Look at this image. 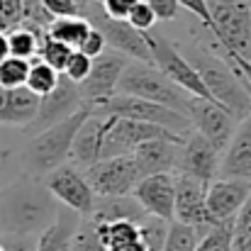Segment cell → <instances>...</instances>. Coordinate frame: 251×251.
<instances>
[{
	"mask_svg": "<svg viewBox=\"0 0 251 251\" xmlns=\"http://www.w3.org/2000/svg\"><path fill=\"white\" fill-rule=\"evenodd\" d=\"M90 115V107L85 105L78 112H74L71 117L42 129L34 134V139L27 147V164L32 166L34 173H49L56 166L66 164L69 154H71V144L74 137L78 132V127L85 122V117Z\"/></svg>",
	"mask_w": 251,
	"mask_h": 251,
	"instance_id": "obj_4",
	"label": "cell"
},
{
	"mask_svg": "<svg viewBox=\"0 0 251 251\" xmlns=\"http://www.w3.org/2000/svg\"><path fill=\"white\" fill-rule=\"evenodd\" d=\"M132 198L139 202V207L159 220H173V176L171 173H154L144 176L134 190Z\"/></svg>",
	"mask_w": 251,
	"mask_h": 251,
	"instance_id": "obj_16",
	"label": "cell"
},
{
	"mask_svg": "<svg viewBox=\"0 0 251 251\" xmlns=\"http://www.w3.org/2000/svg\"><path fill=\"white\" fill-rule=\"evenodd\" d=\"M198 239H200V232L198 229L171 220L168 222L166 242H164V249L161 251H195Z\"/></svg>",
	"mask_w": 251,
	"mask_h": 251,
	"instance_id": "obj_27",
	"label": "cell"
},
{
	"mask_svg": "<svg viewBox=\"0 0 251 251\" xmlns=\"http://www.w3.org/2000/svg\"><path fill=\"white\" fill-rule=\"evenodd\" d=\"M47 32H34V29H27V27H15L7 32V47H10V56H17V59H25L29 61L32 56H37V49H39V39L44 37Z\"/></svg>",
	"mask_w": 251,
	"mask_h": 251,
	"instance_id": "obj_25",
	"label": "cell"
},
{
	"mask_svg": "<svg viewBox=\"0 0 251 251\" xmlns=\"http://www.w3.org/2000/svg\"><path fill=\"white\" fill-rule=\"evenodd\" d=\"M22 22V0H0V34H7Z\"/></svg>",
	"mask_w": 251,
	"mask_h": 251,
	"instance_id": "obj_36",
	"label": "cell"
},
{
	"mask_svg": "<svg viewBox=\"0 0 251 251\" xmlns=\"http://www.w3.org/2000/svg\"><path fill=\"white\" fill-rule=\"evenodd\" d=\"M251 193V178H217L205 190V207L215 225L234 220Z\"/></svg>",
	"mask_w": 251,
	"mask_h": 251,
	"instance_id": "obj_14",
	"label": "cell"
},
{
	"mask_svg": "<svg viewBox=\"0 0 251 251\" xmlns=\"http://www.w3.org/2000/svg\"><path fill=\"white\" fill-rule=\"evenodd\" d=\"M0 251H5V249H2V244H0Z\"/></svg>",
	"mask_w": 251,
	"mask_h": 251,
	"instance_id": "obj_44",
	"label": "cell"
},
{
	"mask_svg": "<svg viewBox=\"0 0 251 251\" xmlns=\"http://www.w3.org/2000/svg\"><path fill=\"white\" fill-rule=\"evenodd\" d=\"M137 229H139V239H142V244H144V251L164 249V242H166V234H168L166 220L144 215V217L137 222Z\"/></svg>",
	"mask_w": 251,
	"mask_h": 251,
	"instance_id": "obj_26",
	"label": "cell"
},
{
	"mask_svg": "<svg viewBox=\"0 0 251 251\" xmlns=\"http://www.w3.org/2000/svg\"><path fill=\"white\" fill-rule=\"evenodd\" d=\"M44 185L64 207L78 212L81 217H88L93 212L95 193L90 190L88 180L83 178V171H78L76 166H71V164L56 166L54 171L47 173Z\"/></svg>",
	"mask_w": 251,
	"mask_h": 251,
	"instance_id": "obj_11",
	"label": "cell"
},
{
	"mask_svg": "<svg viewBox=\"0 0 251 251\" xmlns=\"http://www.w3.org/2000/svg\"><path fill=\"white\" fill-rule=\"evenodd\" d=\"M127 22H129L134 29H139V32H151L154 25H156V15L151 12V7L147 5V0H139V2L129 10Z\"/></svg>",
	"mask_w": 251,
	"mask_h": 251,
	"instance_id": "obj_35",
	"label": "cell"
},
{
	"mask_svg": "<svg viewBox=\"0 0 251 251\" xmlns=\"http://www.w3.org/2000/svg\"><path fill=\"white\" fill-rule=\"evenodd\" d=\"M56 17H51L47 12V7L42 5V0H22V27H29V29H49V25L54 22Z\"/></svg>",
	"mask_w": 251,
	"mask_h": 251,
	"instance_id": "obj_33",
	"label": "cell"
},
{
	"mask_svg": "<svg viewBox=\"0 0 251 251\" xmlns=\"http://www.w3.org/2000/svg\"><path fill=\"white\" fill-rule=\"evenodd\" d=\"M39 110V98L20 85V88H0V125H20L27 127Z\"/></svg>",
	"mask_w": 251,
	"mask_h": 251,
	"instance_id": "obj_20",
	"label": "cell"
},
{
	"mask_svg": "<svg viewBox=\"0 0 251 251\" xmlns=\"http://www.w3.org/2000/svg\"><path fill=\"white\" fill-rule=\"evenodd\" d=\"M88 32H90V25L85 22L83 17H56L49 25V29H47V34L51 39H56V42L71 47V49L81 47V42L85 39Z\"/></svg>",
	"mask_w": 251,
	"mask_h": 251,
	"instance_id": "obj_24",
	"label": "cell"
},
{
	"mask_svg": "<svg viewBox=\"0 0 251 251\" xmlns=\"http://www.w3.org/2000/svg\"><path fill=\"white\" fill-rule=\"evenodd\" d=\"M105 49H107V47H105V39H102V34H100L98 29H93V27H90V32L85 34V39L81 42V47H78L76 51H81V54H85V56L95 59V56H100Z\"/></svg>",
	"mask_w": 251,
	"mask_h": 251,
	"instance_id": "obj_38",
	"label": "cell"
},
{
	"mask_svg": "<svg viewBox=\"0 0 251 251\" xmlns=\"http://www.w3.org/2000/svg\"><path fill=\"white\" fill-rule=\"evenodd\" d=\"M137 2H139V0H100L105 15L112 17V20H127L129 10H132Z\"/></svg>",
	"mask_w": 251,
	"mask_h": 251,
	"instance_id": "obj_39",
	"label": "cell"
},
{
	"mask_svg": "<svg viewBox=\"0 0 251 251\" xmlns=\"http://www.w3.org/2000/svg\"><path fill=\"white\" fill-rule=\"evenodd\" d=\"M149 139H185V137L173 134L156 125L107 115V125H105V134H102V144H100V159L129 156L139 144H144Z\"/></svg>",
	"mask_w": 251,
	"mask_h": 251,
	"instance_id": "obj_7",
	"label": "cell"
},
{
	"mask_svg": "<svg viewBox=\"0 0 251 251\" xmlns=\"http://www.w3.org/2000/svg\"><path fill=\"white\" fill-rule=\"evenodd\" d=\"M205 190H207L205 183L185 173L173 176V220L198 229L200 234H205L215 225L205 207Z\"/></svg>",
	"mask_w": 251,
	"mask_h": 251,
	"instance_id": "obj_10",
	"label": "cell"
},
{
	"mask_svg": "<svg viewBox=\"0 0 251 251\" xmlns=\"http://www.w3.org/2000/svg\"><path fill=\"white\" fill-rule=\"evenodd\" d=\"M98 232H100L105 251H144V244L139 239L137 222H129V220L98 222Z\"/></svg>",
	"mask_w": 251,
	"mask_h": 251,
	"instance_id": "obj_22",
	"label": "cell"
},
{
	"mask_svg": "<svg viewBox=\"0 0 251 251\" xmlns=\"http://www.w3.org/2000/svg\"><path fill=\"white\" fill-rule=\"evenodd\" d=\"M98 115H112V117H125V120H137V122H147V125H156L164 127L173 134L188 137L190 134V120L176 110H168L164 105L134 98V95H122L115 93L110 98H105L102 102L90 107Z\"/></svg>",
	"mask_w": 251,
	"mask_h": 251,
	"instance_id": "obj_6",
	"label": "cell"
},
{
	"mask_svg": "<svg viewBox=\"0 0 251 251\" xmlns=\"http://www.w3.org/2000/svg\"><path fill=\"white\" fill-rule=\"evenodd\" d=\"M69 251H105L100 232H98V222L90 217H81L74 239H71V249Z\"/></svg>",
	"mask_w": 251,
	"mask_h": 251,
	"instance_id": "obj_30",
	"label": "cell"
},
{
	"mask_svg": "<svg viewBox=\"0 0 251 251\" xmlns=\"http://www.w3.org/2000/svg\"><path fill=\"white\" fill-rule=\"evenodd\" d=\"M81 107H85V102L81 98V93H78V83H74L64 74H59V81L54 85V90L47 93L44 98H39L37 117L25 127V132H42V129L71 117Z\"/></svg>",
	"mask_w": 251,
	"mask_h": 251,
	"instance_id": "obj_12",
	"label": "cell"
},
{
	"mask_svg": "<svg viewBox=\"0 0 251 251\" xmlns=\"http://www.w3.org/2000/svg\"><path fill=\"white\" fill-rule=\"evenodd\" d=\"M147 212L139 207V202L132 195H122V198H95L93 212L88 217H93L95 222H117V220H129V222H139Z\"/></svg>",
	"mask_w": 251,
	"mask_h": 251,
	"instance_id": "obj_23",
	"label": "cell"
},
{
	"mask_svg": "<svg viewBox=\"0 0 251 251\" xmlns=\"http://www.w3.org/2000/svg\"><path fill=\"white\" fill-rule=\"evenodd\" d=\"M190 66L198 71L202 85L207 88L210 98L222 107L227 110L237 122H242L247 115L251 112V95L249 90L244 88V83L234 76V71L215 54H207V51H190V54H183Z\"/></svg>",
	"mask_w": 251,
	"mask_h": 251,
	"instance_id": "obj_2",
	"label": "cell"
},
{
	"mask_svg": "<svg viewBox=\"0 0 251 251\" xmlns=\"http://www.w3.org/2000/svg\"><path fill=\"white\" fill-rule=\"evenodd\" d=\"M115 93L134 95V98H142V100L164 105L168 110H176V112H180V115L188 117V93L180 90L178 85H173L151 64L127 61V66L120 74V81H117Z\"/></svg>",
	"mask_w": 251,
	"mask_h": 251,
	"instance_id": "obj_3",
	"label": "cell"
},
{
	"mask_svg": "<svg viewBox=\"0 0 251 251\" xmlns=\"http://www.w3.org/2000/svg\"><path fill=\"white\" fill-rule=\"evenodd\" d=\"M127 56L117 54V51H102L100 56L93 59L90 64V74L85 76L83 83H78V93L83 98V102L88 107L102 102L105 98L115 95V88H117V81H120V74L122 69L127 66Z\"/></svg>",
	"mask_w": 251,
	"mask_h": 251,
	"instance_id": "obj_13",
	"label": "cell"
},
{
	"mask_svg": "<svg viewBox=\"0 0 251 251\" xmlns=\"http://www.w3.org/2000/svg\"><path fill=\"white\" fill-rule=\"evenodd\" d=\"M71 51H74L71 47H66V44H61V42L51 39L49 34H44V37L39 39L37 56H39L47 66H51L56 74H64V66H66V61H69Z\"/></svg>",
	"mask_w": 251,
	"mask_h": 251,
	"instance_id": "obj_29",
	"label": "cell"
},
{
	"mask_svg": "<svg viewBox=\"0 0 251 251\" xmlns=\"http://www.w3.org/2000/svg\"><path fill=\"white\" fill-rule=\"evenodd\" d=\"M178 5L185 7L188 12H193L207 27V32H212V17H210V10H207V2L205 0H178Z\"/></svg>",
	"mask_w": 251,
	"mask_h": 251,
	"instance_id": "obj_41",
	"label": "cell"
},
{
	"mask_svg": "<svg viewBox=\"0 0 251 251\" xmlns=\"http://www.w3.org/2000/svg\"><path fill=\"white\" fill-rule=\"evenodd\" d=\"M188 120H190V127H195V132L205 137L215 147V151L222 156L237 129V120L227 110H222L217 102L202 100L195 95H188Z\"/></svg>",
	"mask_w": 251,
	"mask_h": 251,
	"instance_id": "obj_9",
	"label": "cell"
},
{
	"mask_svg": "<svg viewBox=\"0 0 251 251\" xmlns=\"http://www.w3.org/2000/svg\"><path fill=\"white\" fill-rule=\"evenodd\" d=\"M27 71H29V61L17 59V56H7L5 61H0V88H20V85H25Z\"/></svg>",
	"mask_w": 251,
	"mask_h": 251,
	"instance_id": "obj_32",
	"label": "cell"
},
{
	"mask_svg": "<svg viewBox=\"0 0 251 251\" xmlns=\"http://www.w3.org/2000/svg\"><path fill=\"white\" fill-rule=\"evenodd\" d=\"M83 178L95 198H122L132 195L134 185L142 180V173L134 166L132 156H112L83 168Z\"/></svg>",
	"mask_w": 251,
	"mask_h": 251,
	"instance_id": "obj_8",
	"label": "cell"
},
{
	"mask_svg": "<svg viewBox=\"0 0 251 251\" xmlns=\"http://www.w3.org/2000/svg\"><path fill=\"white\" fill-rule=\"evenodd\" d=\"M183 139H149L139 144L129 156L134 166L139 168L142 178L154 176V173H171L178 164V151H180Z\"/></svg>",
	"mask_w": 251,
	"mask_h": 251,
	"instance_id": "obj_17",
	"label": "cell"
},
{
	"mask_svg": "<svg viewBox=\"0 0 251 251\" xmlns=\"http://www.w3.org/2000/svg\"><path fill=\"white\" fill-rule=\"evenodd\" d=\"M220 154L215 151V147L200 137L198 132L188 134L180 144V151H178V173H185L205 185H210L215 178H217V171H220Z\"/></svg>",
	"mask_w": 251,
	"mask_h": 251,
	"instance_id": "obj_15",
	"label": "cell"
},
{
	"mask_svg": "<svg viewBox=\"0 0 251 251\" xmlns=\"http://www.w3.org/2000/svg\"><path fill=\"white\" fill-rule=\"evenodd\" d=\"M95 2H100V0H95Z\"/></svg>",
	"mask_w": 251,
	"mask_h": 251,
	"instance_id": "obj_45",
	"label": "cell"
},
{
	"mask_svg": "<svg viewBox=\"0 0 251 251\" xmlns=\"http://www.w3.org/2000/svg\"><path fill=\"white\" fill-rule=\"evenodd\" d=\"M232 222H220L212 225L205 234H200L195 251H229L232 249Z\"/></svg>",
	"mask_w": 251,
	"mask_h": 251,
	"instance_id": "obj_31",
	"label": "cell"
},
{
	"mask_svg": "<svg viewBox=\"0 0 251 251\" xmlns=\"http://www.w3.org/2000/svg\"><path fill=\"white\" fill-rule=\"evenodd\" d=\"M51 17H81V0H42Z\"/></svg>",
	"mask_w": 251,
	"mask_h": 251,
	"instance_id": "obj_37",
	"label": "cell"
},
{
	"mask_svg": "<svg viewBox=\"0 0 251 251\" xmlns=\"http://www.w3.org/2000/svg\"><path fill=\"white\" fill-rule=\"evenodd\" d=\"M56 81H59V74H56L51 66H47L44 61H37V64H29L25 88H29L37 98H44L47 93L54 90Z\"/></svg>",
	"mask_w": 251,
	"mask_h": 251,
	"instance_id": "obj_28",
	"label": "cell"
},
{
	"mask_svg": "<svg viewBox=\"0 0 251 251\" xmlns=\"http://www.w3.org/2000/svg\"><path fill=\"white\" fill-rule=\"evenodd\" d=\"M56 212L54 195L44 183L22 180L0 200V227H5L7 234H42L54 222Z\"/></svg>",
	"mask_w": 251,
	"mask_h": 251,
	"instance_id": "obj_1",
	"label": "cell"
},
{
	"mask_svg": "<svg viewBox=\"0 0 251 251\" xmlns=\"http://www.w3.org/2000/svg\"><path fill=\"white\" fill-rule=\"evenodd\" d=\"M81 17L93 29H98L102 34L105 47H110L112 51H117L127 59L142 61V64H151V49H149L147 34L134 29L127 20L107 17L102 5L95 2V0H81Z\"/></svg>",
	"mask_w": 251,
	"mask_h": 251,
	"instance_id": "obj_5",
	"label": "cell"
},
{
	"mask_svg": "<svg viewBox=\"0 0 251 251\" xmlns=\"http://www.w3.org/2000/svg\"><path fill=\"white\" fill-rule=\"evenodd\" d=\"M5 251H37V242H32V237L25 234H7L0 239Z\"/></svg>",
	"mask_w": 251,
	"mask_h": 251,
	"instance_id": "obj_42",
	"label": "cell"
},
{
	"mask_svg": "<svg viewBox=\"0 0 251 251\" xmlns=\"http://www.w3.org/2000/svg\"><path fill=\"white\" fill-rule=\"evenodd\" d=\"M147 5L151 7V12L156 15V20H173L176 15H178V10H180V5H178V0H147Z\"/></svg>",
	"mask_w": 251,
	"mask_h": 251,
	"instance_id": "obj_40",
	"label": "cell"
},
{
	"mask_svg": "<svg viewBox=\"0 0 251 251\" xmlns=\"http://www.w3.org/2000/svg\"><path fill=\"white\" fill-rule=\"evenodd\" d=\"M10 56V47H7V34H0V61H5Z\"/></svg>",
	"mask_w": 251,
	"mask_h": 251,
	"instance_id": "obj_43",
	"label": "cell"
},
{
	"mask_svg": "<svg viewBox=\"0 0 251 251\" xmlns=\"http://www.w3.org/2000/svg\"><path fill=\"white\" fill-rule=\"evenodd\" d=\"M105 125H107V115H98L90 110V115L85 117V122L78 127L74 137L71 154H69L76 161V168H88L100 161V144H102Z\"/></svg>",
	"mask_w": 251,
	"mask_h": 251,
	"instance_id": "obj_19",
	"label": "cell"
},
{
	"mask_svg": "<svg viewBox=\"0 0 251 251\" xmlns=\"http://www.w3.org/2000/svg\"><path fill=\"white\" fill-rule=\"evenodd\" d=\"M217 176L222 178H251V112L237 122V129L229 139V147L225 149L220 159Z\"/></svg>",
	"mask_w": 251,
	"mask_h": 251,
	"instance_id": "obj_18",
	"label": "cell"
},
{
	"mask_svg": "<svg viewBox=\"0 0 251 251\" xmlns=\"http://www.w3.org/2000/svg\"><path fill=\"white\" fill-rule=\"evenodd\" d=\"M78 222H81V215L78 212H74L69 207H61L56 212L54 222L39 234L37 251H69Z\"/></svg>",
	"mask_w": 251,
	"mask_h": 251,
	"instance_id": "obj_21",
	"label": "cell"
},
{
	"mask_svg": "<svg viewBox=\"0 0 251 251\" xmlns=\"http://www.w3.org/2000/svg\"><path fill=\"white\" fill-rule=\"evenodd\" d=\"M90 64H93L90 56H85V54L74 49L71 56H69V61H66V66H64V76L69 81H74V83H83L85 76L90 74Z\"/></svg>",
	"mask_w": 251,
	"mask_h": 251,
	"instance_id": "obj_34",
	"label": "cell"
}]
</instances>
